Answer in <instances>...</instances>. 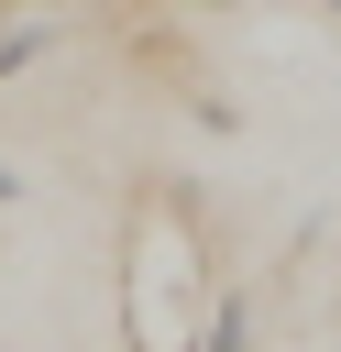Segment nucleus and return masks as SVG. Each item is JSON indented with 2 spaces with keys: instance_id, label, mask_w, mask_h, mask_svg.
<instances>
[{
  "instance_id": "1",
  "label": "nucleus",
  "mask_w": 341,
  "mask_h": 352,
  "mask_svg": "<svg viewBox=\"0 0 341 352\" xmlns=\"http://www.w3.org/2000/svg\"><path fill=\"white\" fill-rule=\"evenodd\" d=\"M220 308V275H209V231L176 187H143L132 220H121V341L132 352H198Z\"/></svg>"
},
{
  "instance_id": "2",
  "label": "nucleus",
  "mask_w": 341,
  "mask_h": 352,
  "mask_svg": "<svg viewBox=\"0 0 341 352\" xmlns=\"http://www.w3.org/2000/svg\"><path fill=\"white\" fill-rule=\"evenodd\" d=\"M198 352H253V308H242V297H220V308H209V330H198Z\"/></svg>"
},
{
  "instance_id": "3",
  "label": "nucleus",
  "mask_w": 341,
  "mask_h": 352,
  "mask_svg": "<svg viewBox=\"0 0 341 352\" xmlns=\"http://www.w3.org/2000/svg\"><path fill=\"white\" fill-rule=\"evenodd\" d=\"M33 55H44V22H22V33H0V77H11V66H33Z\"/></svg>"
},
{
  "instance_id": "4",
  "label": "nucleus",
  "mask_w": 341,
  "mask_h": 352,
  "mask_svg": "<svg viewBox=\"0 0 341 352\" xmlns=\"http://www.w3.org/2000/svg\"><path fill=\"white\" fill-rule=\"evenodd\" d=\"M11 198H22V176H11V165H0V209H11Z\"/></svg>"
}]
</instances>
